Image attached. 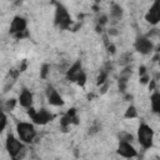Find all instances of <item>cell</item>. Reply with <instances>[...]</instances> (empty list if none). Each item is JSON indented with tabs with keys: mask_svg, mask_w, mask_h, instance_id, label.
I'll return each instance as SVG.
<instances>
[{
	"mask_svg": "<svg viewBox=\"0 0 160 160\" xmlns=\"http://www.w3.org/2000/svg\"><path fill=\"white\" fill-rule=\"evenodd\" d=\"M138 116H139V114H138L136 108H135L134 105H129V106L126 108V110H125L124 118L128 119V120H132V119H136Z\"/></svg>",
	"mask_w": 160,
	"mask_h": 160,
	"instance_id": "obj_15",
	"label": "cell"
},
{
	"mask_svg": "<svg viewBox=\"0 0 160 160\" xmlns=\"http://www.w3.org/2000/svg\"><path fill=\"white\" fill-rule=\"evenodd\" d=\"M6 125H8V115H6V111L2 110L1 111V124H0V131L1 132L5 130Z\"/></svg>",
	"mask_w": 160,
	"mask_h": 160,
	"instance_id": "obj_18",
	"label": "cell"
},
{
	"mask_svg": "<svg viewBox=\"0 0 160 160\" xmlns=\"http://www.w3.org/2000/svg\"><path fill=\"white\" fill-rule=\"evenodd\" d=\"M159 62H160V61H159Z\"/></svg>",
	"mask_w": 160,
	"mask_h": 160,
	"instance_id": "obj_21",
	"label": "cell"
},
{
	"mask_svg": "<svg viewBox=\"0 0 160 160\" xmlns=\"http://www.w3.org/2000/svg\"><path fill=\"white\" fill-rule=\"evenodd\" d=\"M144 18L146 22H149L152 26L160 24V0H154V2L148 9Z\"/></svg>",
	"mask_w": 160,
	"mask_h": 160,
	"instance_id": "obj_8",
	"label": "cell"
},
{
	"mask_svg": "<svg viewBox=\"0 0 160 160\" xmlns=\"http://www.w3.org/2000/svg\"><path fill=\"white\" fill-rule=\"evenodd\" d=\"M45 96H46L48 102L50 105H52V106H62L64 105L62 96L60 95L58 89H55L51 84L46 85V88H45Z\"/></svg>",
	"mask_w": 160,
	"mask_h": 160,
	"instance_id": "obj_10",
	"label": "cell"
},
{
	"mask_svg": "<svg viewBox=\"0 0 160 160\" xmlns=\"http://www.w3.org/2000/svg\"><path fill=\"white\" fill-rule=\"evenodd\" d=\"M122 15H124L122 8L120 5H118V4H111V6H110V14H109V21H110V24H112V25L118 24L122 19Z\"/></svg>",
	"mask_w": 160,
	"mask_h": 160,
	"instance_id": "obj_13",
	"label": "cell"
},
{
	"mask_svg": "<svg viewBox=\"0 0 160 160\" xmlns=\"http://www.w3.org/2000/svg\"><path fill=\"white\" fill-rule=\"evenodd\" d=\"M154 130L150 125L145 124V122H141L139 126H138V130H136V140L139 142V145L148 150V149H151L154 146Z\"/></svg>",
	"mask_w": 160,
	"mask_h": 160,
	"instance_id": "obj_3",
	"label": "cell"
},
{
	"mask_svg": "<svg viewBox=\"0 0 160 160\" xmlns=\"http://www.w3.org/2000/svg\"><path fill=\"white\" fill-rule=\"evenodd\" d=\"M50 69V66L48 65V64H44L42 66H41V71H40V76L42 78V79H45L46 76H48V74H49V70Z\"/></svg>",
	"mask_w": 160,
	"mask_h": 160,
	"instance_id": "obj_19",
	"label": "cell"
},
{
	"mask_svg": "<svg viewBox=\"0 0 160 160\" xmlns=\"http://www.w3.org/2000/svg\"><path fill=\"white\" fill-rule=\"evenodd\" d=\"M26 28H28V21L25 18L20 16V15H16L12 18L11 22H10V26H9V32L15 36L20 32H24L26 31Z\"/></svg>",
	"mask_w": 160,
	"mask_h": 160,
	"instance_id": "obj_11",
	"label": "cell"
},
{
	"mask_svg": "<svg viewBox=\"0 0 160 160\" xmlns=\"http://www.w3.org/2000/svg\"><path fill=\"white\" fill-rule=\"evenodd\" d=\"M16 135L19 136V139L24 142V144H31L36 135H38V131H36V128H35V124L34 122H29V121H19L16 122Z\"/></svg>",
	"mask_w": 160,
	"mask_h": 160,
	"instance_id": "obj_2",
	"label": "cell"
},
{
	"mask_svg": "<svg viewBox=\"0 0 160 160\" xmlns=\"http://www.w3.org/2000/svg\"><path fill=\"white\" fill-rule=\"evenodd\" d=\"M95 1H96V2H99V1H101V0H95Z\"/></svg>",
	"mask_w": 160,
	"mask_h": 160,
	"instance_id": "obj_20",
	"label": "cell"
},
{
	"mask_svg": "<svg viewBox=\"0 0 160 160\" xmlns=\"http://www.w3.org/2000/svg\"><path fill=\"white\" fill-rule=\"evenodd\" d=\"M65 78L70 82H76L78 85H84L86 82V72L82 68V64L80 60H76L72 62L65 71Z\"/></svg>",
	"mask_w": 160,
	"mask_h": 160,
	"instance_id": "obj_5",
	"label": "cell"
},
{
	"mask_svg": "<svg viewBox=\"0 0 160 160\" xmlns=\"http://www.w3.org/2000/svg\"><path fill=\"white\" fill-rule=\"evenodd\" d=\"M151 111L160 115V91H154L150 96Z\"/></svg>",
	"mask_w": 160,
	"mask_h": 160,
	"instance_id": "obj_14",
	"label": "cell"
},
{
	"mask_svg": "<svg viewBox=\"0 0 160 160\" xmlns=\"http://www.w3.org/2000/svg\"><path fill=\"white\" fill-rule=\"evenodd\" d=\"M72 20L69 10L61 2H55V11H54V24L60 30H66L70 28Z\"/></svg>",
	"mask_w": 160,
	"mask_h": 160,
	"instance_id": "obj_4",
	"label": "cell"
},
{
	"mask_svg": "<svg viewBox=\"0 0 160 160\" xmlns=\"http://www.w3.org/2000/svg\"><path fill=\"white\" fill-rule=\"evenodd\" d=\"M116 154L119 156L126 158V159L136 158L138 156V151L134 148L132 142H130V141H122V140H119V144H118V148H116Z\"/></svg>",
	"mask_w": 160,
	"mask_h": 160,
	"instance_id": "obj_9",
	"label": "cell"
},
{
	"mask_svg": "<svg viewBox=\"0 0 160 160\" xmlns=\"http://www.w3.org/2000/svg\"><path fill=\"white\" fill-rule=\"evenodd\" d=\"M154 42L149 36H138L134 41V49L141 55H149L154 51Z\"/></svg>",
	"mask_w": 160,
	"mask_h": 160,
	"instance_id": "obj_7",
	"label": "cell"
},
{
	"mask_svg": "<svg viewBox=\"0 0 160 160\" xmlns=\"http://www.w3.org/2000/svg\"><path fill=\"white\" fill-rule=\"evenodd\" d=\"M18 102H19V105L21 108H24L26 110L30 109V108H32V105H34V95H32V92L29 89L24 88L20 91V94H19Z\"/></svg>",
	"mask_w": 160,
	"mask_h": 160,
	"instance_id": "obj_12",
	"label": "cell"
},
{
	"mask_svg": "<svg viewBox=\"0 0 160 160\" xmlns=\"http://www.w3.org/2000/svg\"><path fill=\"white\" fill-rule=\"evenodd\" d=\"M26 144H24L19 136L11 134V132H8L6 134V139H5V150L6 152L9 154V156L14 160H18V159H21L25 156V152H26V148H25Z\"/></svg>",
	"mask_w": 160,
	"mask_h": 160,
	"instance_id": "obj_1",
	"label": "cell"
},
{
	"mask_svg": "<svg viewBox=\"0 0 160 160\" xmlns=\"http://www.w3.org/2000/svg\"><path fill=\"white\" fill-rule=\"evenodd\" d=\"M28 114L30 116V120H32V122L35 125H46L48 122H50L54 119V114L45 108H41L39 110L30 108V109H28Z\"/></svg>",
	"mask_w": 160,
	"mask_h": 160,
	"instance_id": "obj_6",
	"label": "cell"
},
{
	"mask_svg": "<svg viewBox=\"0 0 160 160\" xmlns=\"http://www.w3.org/2000/svg\"><path fill=\"white\" fill-rule=\"evenodd\" d=\"M119 140L132 142V141L135 140V136H134L132 134H130L129 131H120V132H119Z\"/></svg>",
	"mask_w": 160,
	"mask_h": 160,
	"instance_id": "obj_17",
	"label": "cell"
},
{
	"mask_svg": "<svg viewBox=\"0 0 160 160\" xmlns=\"http://www.w3.org/2000/svg\"><path fill=\"white\" fill-rule=\"evenodd\" d=\"M16 104H19V102H18V99H9V100H6V102L4 104L2 110H4V111H11V110H14V108L16 106Z\"/></svg>",
	"mask_w": 160,
	"mask_h": 160,
	"instance_id": "obj_16",
	"label": "cell"
}]
</instances>
